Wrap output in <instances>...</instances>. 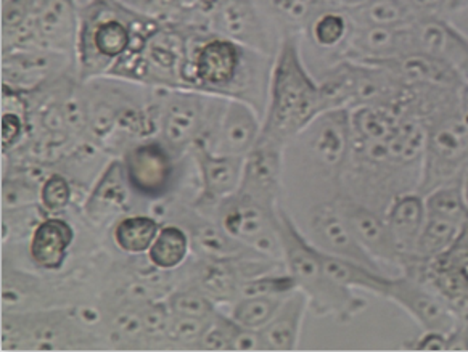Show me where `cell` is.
Masks as SVG:
<instances>
[{
	"instance_id": "cell-1",
	"label": "cell",
	"mask_w": 468,
	"mask_h": 352,
	"mask_svg": "<svg viewBox=\"0 0 468 352\" xmlns=\"http://www.w3.org/2000/svg\"><path fill=\"white\" fill-rule=\"evenodd\" d=\"M188 80L192 91L239 99L264 118L275 57L190 27Z\"/></svg>"
},
{
	"instance_id": "cell-2",
	"label": "cell",
	"mask_w": 468,
	"mask_h": 352,
	"mask_svg": "<svg viewBox=\"0 0 468 352\" xmlns=\"http://www.w3.org/2000/svg\"><path fill=\"white\" fill-rule=\"evenodd\" d=\"M324 112L321 84L309 74L294 34L287 33L272 65L260 139L287 148Z\"/></svg>"
},
{
	"instance_id": "cell-3",
	"label": "cell",
	"mask_w": 468,
	"mask_h": 352,
	"mask_svg": "<svg viewBox=\"0 0 468 352\" xmlns=\"http://www.w3.org/2000/svg\"><path fill=\"white\" fill-rule=\"evenodd\" d=\"M156 23L118 0L82 2L76 46L80 80L107 76L124 55L141 46Z\"/></svg>"
},
{
	"instance_id": "cell-4",
	"label": "cell",
	"mask_w": 468,
	"mask_h": 352,
	"mask_svg": "<svg viewBox=\"0 0 468 352\" xmlns=\"http://www.w3.org/2000/svg\"><path fill=\"white\" fill-rule=\"evenodd\" d=\"M281 239L283 264L296 282V290L308 298L317 317H334L348 324L367 309V303L351 288L328 275L322 264L321 251L296 227L292 216L281 208Z\"/></svg>"
},
{
	"instance_id": "cell-5",
	"label": "cell",
	"mask_w": 468,
	"mask_h": 352,
	"mask_svg": "<svg viewBox=\"0 0 468 352\" xmlns=\"http://www.w3.org/2000/svg\"><path fill=\"white\" fill-rule=\"evenodd\" d=\"M188 55L190 29L158 21L141 46L124 55L107 76L152 89L192 91L188 80Z\"/></svg>"
},
{
	"instance_id": "cell-6",
	"label": "cell",
	"mask_w": 468,
	"mask_h": 352,
	"mask_svg": "<svg viewBox=\"0 0 468 352\" xmlns=\"http://www.w3.org/2000/svg\"><path fill=\"white\" fill-rule=\"evenodd\" d=\"M89 311L55 309L2 315L4 351H71L99 347L90 333Z\"/></svg>"
},
{
	"instance_id": "cell-7",
	"label": "cell",
	"mask_w": 468,
	"mask_h": 352,
	"mask_svg": "<svg viewBox=\"0 0 468 352\" xmlns=\"http://www.w3.org/2000/svg\"><path fill=\"white\" fill-rule=\"evenodd\" d=\"M226 100L200 91L160 89V139L173 154L190 152L213 133Z\"/></svg>"
},
{
	"instance_id": "cell-8",
	"label": "cell",
	"mask_w": 468,
	"mask_h": 352,
	"mask_svg": "<svg viewBox=\"0 0 468 352\" xmlns=\"http://www.w3.org/2000/svg\"><path fill=\"white\" fill-rule=\"evenodd\" d=\"M272 21L260 0H207L201 15V27L207 33L275 57L283 37H277Z\"/></svg>"
},
{
	"instance_id": "cell-9",
	"label": "cell",
	"mask_w": 468,
	"mask_h": 352,
	"mask_svg": "<svg viewBox=\"0 0 468 352\" xmlns=\"http://www.w3.org/2000/svg\"><path fill=\"white\" fill-rule=\"evenodd\" d=\"M281 207H269L258 199L237 192L224 199L213 219L235 240L271 260L283 261L281 239Z\"/></svg>"
},
{
	"instance_id": "cell-10",
	"label": "cell",
	"mask_w": 468,
	"mask_h": 352,
	"mask_svg": "<svg viewBox=\"0 0 468 352\" xmlns=\"http://www.w3.org/2000/svg\"><path fill=\"white\" fill-rule=\"evenodd\" d=\"M468 161V123L459 108L429 126L419 190L423 197L438 187L461 180Z\"/></svg>"
},
{
	"instance_id": "cell-11",
	"label": "cell",
	"mask_w": 468,
	"mask_h": 352,
	"mask_svg": "<svg viewBox=\"0 0 468 352\" xmlns=\"http://www.w3.org/2000/svg\"><path fill=\"white\" fill-rule=\"evenodd\" d=\"M300 145L304 163L317 167V174L330 180L336 188L348 161L353 127L349 110H327L311 121L304 131L292 142Z\"/></svg>"
},
{
	"instance_id": "cell-12",
	"label": "cell",
	"mask_w": 468,
	"mask_h": 352,
	"mask_svg": "<svg viewBox=\"0 0 468 352\" xmlns=\"http://www.w3.org/2000/svg\"><path fill=\"white\" fill-rule=\"evenodd\" d=\"M425 224L410 260L431 261L448 250L468 219L467 199L459 182L425 195ZM409 261V260H408Z\"/></svg>"
},
{
	"instance_id": "cell-13",
	"label": "cell",
	"mask_w": 468,
	"mask_h": 352,
	"mask_svg": "<svg viewBox=\"0 0 468 352\" xmlns=\"http://www.w3.org/2000/svg\"><path fill=\"white\" fill-rule=\"evenodd\" d=\"M78 74L74 55L46 47H21L2 52V87L31 93L68 74Z\"/></svg>"
},
{
	"instance_id": "cell-14",
	"label": "cell",
	"mask_w": 468,
	"mask_h": 352,
	"mask_svg": "<svg viewBox=\"0 0 468 352\" xmlns=\"http://www.w3.org/2000/svg\"><path fill=\"white\" fill-rule=\"evenodd\" d=\"M161 139L142 140L122 155L127 182L133 192L150 201L163 198L175 182V158Z\"/></svg>"
},
{
	"instance_id": "cell-15",
	"label": "cell",
	"mask_w": 468,
	"mask_h": 352,
	"mask_svg": "<svg viewBox=\"0 0 468 352\" xmlns=\"http://www.w3.org/2000/svg\"><path fill=\"white\" fill-rule=\"evenodd\" d=\"M385 299L404 309L423 332L451 333L459 325L448 303L429 283L408 273L391 277Z\"/></svg>"
},
{
	"instance_id": "cell-16",
	"label": "cell",
	"mask_w": 468,
	"mask_h": 352,
	"mask_svg": "<svg viewBox=\"0 0 468 352\" xmlns=\"http://www.w3.org/2000/svg\"><path fill=\"white\" fill-rule=\"evenodd\" d=\"M308 227L309 241L317 250H321L322 253L355 261L377 271H383V267L375 262L372 256L357 241L335 198L325 199L311 208Z\"/></svg>"
},
{
	"instance_id": "cell-17",
	"label": "cell",
	"mask_w": 468,
	"mask_h": 352,
	"mask_svg": "<svg viewBox=\"0 0 468 352\" xmlns=\"http://www.w3.org/2000/svg\"><path fill=\"white\" fill-rule=\"evenodd\" d=\"M190 154L198 167L201 182V192L195 201V208L207 218L211 211L215 216L222 201L239 190L245 156L216 155L209 152L203 144H195Z\"/></svg>"
},
{
	"instance_id": "cell-18",
	"label": "cell",
	"mask_w": 468,
	"mask_h": 352,
	"mask_svg": "<svg viewBox=\"0 0 468 352\" xmlns=\"http://www.w3.org/2000/svg\"><path fill=\"white\" fill-rule=\"evenodd\" d=\"M262 116L247 101L226 100L213 133L205 142L209 152L226 156H247L261 137Z\"/></svg>"
},
{
	"instance_id": "cell-19",
	"label": "cell",
	"mask_w": 468,
	"mask_h": 352,
	"mask_svg": "<svg viewBox=\"0 0 468 352\" xmlns=\"http://www.w3.org/2000/svg\"><path fill=\"white\" fill-rule=\"evenodd\" d=\"M335 201L348 220L356 239L372 260L381 267L393 266L401 271V254L393 241L385 214L345 195H336Z\"/></svg>"
},
{
	"instance_id": "cell-20",
	"label": "cell",
	"mask_w": 468,
	"mask_h": 352,
	"mask_svg": "<svg viewBox=\"0 0 468 352\" xmlns=\"http://www.w3.org/2000/svg\"><path fill=\"white\" fill-rule=\"evenodd\" d=\"M78 31V0H37L33 18V42L29 47H46L76 57Z\"/></svg>"
},
{
	"instance_id": "cell-21",
	"label": "cell",
	"mask_w": 468,
	"mask_h": 352,
	"mask_svg": "<svg viewBox=\"0 0 468 352\" xmlns=\"http://www.w3.org/2000/svg\"><path fill=\"white\" fill-rule=\"evenodd\" d=\"M285 150L287 148L268 140H258L253 150L245 156L239 192L269 207H281Z\"/></svg>"
},
{
	"instance_id": "cell-22",
	"label": "cell",
	"mask_w": 468,
	"mask_h": 352,
	"mask_svg": "<svg viewBox=\"0 0 468 352\" xmlns=\"http://www.w3.org/2000/svg\"><path fill=\"white\" fill-rule=\"evenodd\" d=\"M414 52L444 61L468 82V39L438 16H421L410 25Z\"/></svg>"
},
{
	"instance_id": "cell-23",
	"label": "cell",
	"mask_w": 468,
	"mask_h": 352,
	"mask_svg": "<svg viewBox=\"0 0 468 352\" xmlns=\"http://www.w3.org/2000/svg\"><path fill=\"white\" fill-rule=\"evenodd\" d=\"M179 226L187 230L190 246L201 260H239L264 256L235 240L222 229L218 220L205 214L186 213L179 218Z\"/></svg>"
},
{
	"instance_id": "cell-24",
	"label": "cell",
	"mask_w": 468,
	"mask_h": 352,
	"mask_svg": "<svg viewBox=\"0 0 468 352\" xmlns=\"http://www.w3.org/2000/svg\"><path fill=\"white\" fill-rule=\"evenodd\" d=\"M131 192L133 188L127 182L122 160L110 161L89 193L84 213L90 222L99 226L112 222L116 216L129 211Z\"/></svg>"
},
{
	"instance_id": "cell-25",
	"label": "cell",
	"mask_w": 468,
	"mask_h": 352,
	"mask_svg": "<svg viewBox=\"0 0 468 352\" xmlns=\"http://www.w3.org/2000/svg\"><path fill=\"white\" fill-rule=\"evenodd\" d=\"M388 69L396 80L406 87H435L448 91H461L465 80L454 68L430 55L412 52L393 60L374 63Z\"/></svg>"
},
{
	"instance_id": "cell-26",
	"label": "cell",
	"mask_w": 468,
	"mask_h": 352,
	"mask_svg": "<svg viewBox=\"0 0 468 352\" xmlns=\"http://www.w3.org/2000/svg\"><path fill=\"white\" fill-rule=\"evenodd\" d=\"M425 197L417 190L398 195L385 211L389 232L401 254L402 266L406 261L414 258L415 248L425 224Z\"/></svg>"
},
{
	"instance_id": "cell-27",
	"label": "cell",
	"mask_w": 468,
	"mask_h": 352,
	"mask_svg": "<svg viewBox=\"0 0 468 352\" xmlns=\"http://www.w3.org/2000/svg\"><path fill=\"white\" fill-rule=\"evenodd\" d=\"M308 307V298L300 290L290 293L272 320L260 330L261 351H296Z\"/></svg>"
},
{
	"instance_id": "cell-28",
	"label": "cell",
	"mask_w": 468,
	"mask_h": 352,
	"mask_svg": "<svg viewBox=\"0 0 468 352\" xmlns=\"http://www.w3.org/2000/svg\"><path fill=\"white\" fill-rule=\"evenodd\" d=\"M74 241V229L58 216H48L36 227L29 239V256L42 271H60Z\"/></svg>"
},
{
	"instance_id": "cell-29",
	"label": "cell",
	"mask_w": 468,
	"mask_h": 352,
	"mask_svg": "<svg viewBox=\"0 0 468 352\" xmlns=\"http://www.w3.org/2000/svg\"><path fill=\"white\" fill-rule=\"evenodd\" d=\"M343 10L355 27H408L425 16L414 0H368L357 7Z\"/></svg>"
},
{
	"instance_id": "cell-30",
	"label": "cell",
	"mask_w": 468,
	"mask_h": 352,
	"mask_svg": "<svg viewBox=\"0 0 468 352\" xmlns=\"http://www.w3.org/2000/svg\"><path fill=\"white\" fill-rule=\"evenodd\" d=\"M321 260L328 275L351 290L372 293L378 298H385V294L388 292L391 277L383 271H377L355 261L342 260L322 251Z\"/></svg>"
},
{
	"instance_id": "cell-31",
	"label": "cell",
	"mask_w": 468,
	"mask_h": 352,
	"mask_svg": "<svg viewBox=\"0 0 468 352\" xmlns=\"http://www.w3.org/2000/svg\"><path fill=\"white\" fill-rule=\"evenodd\" d=\"M122 5L163 23L200 27L207 0H118Z\"/></svg>"
},
{
	"instance_id": "cell-32",
	"label": "cell",
	"mask_w": 468,
	"mask_h": 352,
	"mask_svg": "<svg viewBox=\"0 0 468 352\" xmlns=\"http://www.w3.org/2000/svg\"><path fill=\"white\" fill-rule=\"evenodd\" d=\"M192 246L187 230L179 224H163L148 250L147 260L154 269L171 272L184 266Z\"/></svg>"
},
{
	"instance_id": "cell-33",
	"label": "cell",
	"mask_w": 468,
	"mask_h": 352,
	"mask_svg": "<svg viewBox=\"0 0 468 352\" xmlns=\"http://www.w3.org/2000/svg\"><path fill=\"white\" fill-rule=\"evenodd\" d=\"M163 224L148 214H129L121 218L113 229V240L121 251L127 254L148 253Z\"/></svg>"
},
{
	"instance_id": "cell-34",
	"label": "cell",
	"mask_w": 468,
	"mask_h": 352,
	"mask_svg": "<svg viewBox=\"0 0 468 352\" xmlns=\"http://www.w3.org/2000/svg\"><path fill=\"white\" fill-rule=\"evenodd\" d=\"M306 31L314 46L324 50H334L338 54L348 39L351 21L343 8H327L315 15Z\"/></svg>"
},
{
	"instance_id": "cell-35",
	"label": "cell",
	"mask_w": 468,
	"mask_h": 352,
	"mask_svg": "<svg viewBox=\"0 0 468 352\" xmlns=\"http://www.w3.org/2000/svg\"><path fill=\"white\" fill-rule=\"evenodd\" d=\"M288 294H266V296H248L235 301L230 317L240 325L261 330L268 325L277 311L281 309Z\"/></svg>"
},
{
	"instance_id": "cell-36",
	"label": "cell",
	"mask_w": 468,
	"mask_h": 352,
	"mask_svg": "<svg viewBox=\"0 0 468 352\" xmlns=\"http://www.w3.org/2000/svg\"><path fill=\"white\" fill-rule=\"evenodd\" d=\"M167 309L173 314H181L197 319H213L216 313V303L207 298L198 286L194 283L179 286L166 296Z\"/></svg>"
},
{
	"instance_id": "cell-37",
	"label": "cell",
	"mask_w": 468,
	"mask_h": 352,
	"mask_svg": "<svg viewBox=\"0 0 468 352\" xmlns=\"http://www.w3.org/2000/svg\"><path fill=\"white\" fill-rule=\"evenodd\" d=\"M50 214L42 205L4 208V240L31 239L36 227Z\"/></svg>"
},
{
	"instance_id": "cell-38",
	"label": "cell",
	"mask_w": 468,
	"mask_h": 352,
	"mask_svg": "<svg viewBox=\"0 0 468 352\" xmlns=\"http://www.w3.org/2000/svg\"><path fill=\"white\" fill-rule=\"evenodd\" d=\"M73 199V187L65 174L50 173L40 186V205L50 216L65 213Z\"/></svg>"
},
{
	"instance_id": "cell-39",
	"label": "cell",
	"mask_w": 468,
	"mask_h": 352,
	"mask_svg": "<svg viewBox=\"0 0 468 352\" xmlns=\"http://www.w3.org/2000/svg\"><path fill=\"white\" fill-rule=\"evenodd\" d=\"M430 262L438 267H446V269L468 271V219L448 250Z\"/></svg>"
},
{
	"instance_id": "cell-40",
	"label": "cell",
	"mask_w": 468,
	"mask_h": 352,
	"mask_svg": "<svg viewBox=\"0 0 468 352\" xmlns=\"http://www.w3.org/2000/svg\"><path fill=\"white\" fill-rule=\"evenodd\" d=\"M452 27L459 29L468 39V5L455 12L452 16Z\"/></svg>"
},
{
	"instance_id": "cell-41",
	"label": "cell",
	"mask_w": 468,
	"mask_h": 352,
	"mask_svg": "<svg viewBox=\"0 0 468 352\" xmlns=\"http://www.w3.org/2000/svg\"><path fill=\"white\" fill-rule=\"evenodd\" d=\"M368 0H325L330 8H353L366 4Z\"/></svg>"
},
{
	"instance_id": "cell-42",
	"label": "cell",
	"mask_w": 468,
	"mask_h": 352,
	"mask_svg": "<svg viewBox=\"0 0 468 352\" xmlns=\"http://www.w3.org/2000/svg\"><path fill=\"white\" fill-rule=\"evenodd\" d=\"M461 187L462 192H463V197H465V199H467L468 205V161L467 165H465V167H463V173H462L461 176Z\"/></svg>"
}]
</instances>
